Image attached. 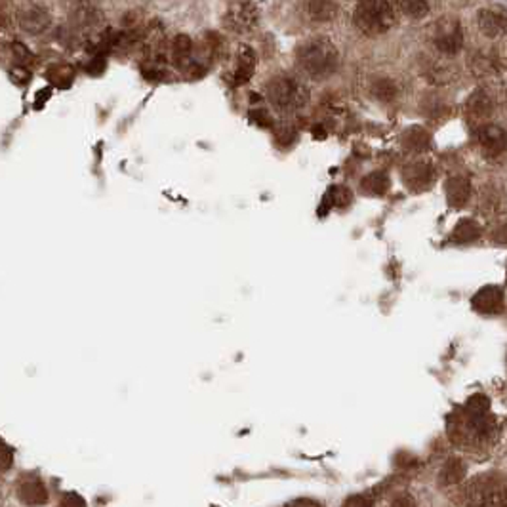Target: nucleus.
Returning a JSON list of instances; mask_svg holds the SVG:
<instances>
[{"instance_id":"39448f33","label":"nucleus","mask_w":507,"mask_h":507,"mask_svg":"<svg viewBox=\"0 0 507 507\" xmlns=\"http://www.w3.org/2000/svg\"><path fill=\"white\" fill-rule=\"evenodd\" d=\"M431 41L441 53L454 56L460 52V48L464 46V33H461L460 21L454 18L439 19L437 24L433 25Z\"/></svg>"},{"instance_id":"b1692460","label":"nucleus","mask_w":507,"mask_h":507,"mask_svg":"<svg viewBox=\"0 0 507 507\" xmlns=\"http://www.w3.org/2000/svg\"><path fill=\"white\" fill-rule=\"evenodd\" d=\"M427 134L426 132H421L420 128H414L410 130L409 134H406V138H404V143L410 147V149H424V147H427Z\"/></svg>"},{"instance_id":"7ed1b4c3","label":"nucleus","mask_w":507,"mask_h":507,"mask_svg":"<svg viewBox=\"0 0 507 507\" xmlns=\"http://www.w3.org/2000/svg\"><path fill=\"white\" fill-rule=\"evenodd\" d=\"M353 21L364 35H385L396 21L395 6L385 0H364L357 4Z\"/></svg>"},{"instance_id":"cd10ccee","label":"nucleus","mask_w":507,"mask_h":507,"mask_svg":"<svg viewBox=\"0 0 507 507\" xmlns=\"http://www.w3.org/2000/svg\"><path fill=\"white\" fill-rule=\"evenodd\" d=\"M344 507H374V503L368 496L357 494V496H351L349 500L344 503Z\"/></svg>"},{"instance_id":"f03ea898","label":"nucleus","mask_w":507,"mask_h":507,"mask_svg":"<svg viewBox=\"0 0 507 507\" xmlns=\"http://www.w3.org/2000/svg\"><path fill=\"white\" fill-rule=\"evenodd\" d=\"M267 98L280 113H296L309 103V88L296 76L279 75L267 82Z\"/></svg>"},{"instance_id":"5701e85b","label":"nucleus","mask_w":507,"mask_h":507,"mask_svg":"<svg viewBox=\"0 0 507 507\" xmlns=\"http://www.w3.org/2000/svg\"><path fill=\"white\" fill-rule=\"evenodd\" d=\"M372 93L381 101H389L396 96L395 82L389 81V78H379L372 84Z\"/></svg>"},{"instance_id":"dca6fc26","label":"nucleus","mask_w":507,"mask_h":507,"mask_svg":"<svg viewBox=\"0 0 507 507\" xmlns=\"http://www.w3.org/2000/svg\"><path fill=\"white\" fill-rule=\"evenodd\" d=\"M172 61H174L178 67H191L195 65V61H191V53H193V42L191 39L187 35H178L172 41Z\"/></svg>"},{"instance_id":"2eb2a0df","label":"nucleus","mask_w":507,"mask_h":507,"mask_svg":"<svg viewBox=\"0 0 507 507\" xmlns=\"http://www.w3.org/2000/svg\"><path fill=\"white\" fill-rule=\"evenodd\" d=\"M404 181L409 183L410 189L414 191H424L431 185L433 181V166L427 163H416L406 168L404 172Z\"/></svg>"},{"instance_id":"a878e982","label":"nucleus","mask_w":507,"mask_h":507,"mask_svg":"<svg viewBox=\"0 0 507 507\" xmlns=\"http://www.w3.org/2000/svg\"><path fill=\"white\" fill-rule=\"evenodd\" d=\"M12 52L19 63H29L31 59H33V53L29 52V48L25 46L24 42H19V41L12 42Z\"/></svg>"},{"instance_id":"393cba45","label":"nucleus","mask_w":507,"mask_h":507,"mask_svg":"<svg viewBox=\"0 0 507 507\" xmlns=\"http://www.w3.org/2000/svg\"><path fill=\"white\" fill-rule=\"evenodd\" d=\"M466 409L469 414H488V399L483 395L471 396Z\"/></svg>"},{"instance_id":"423d86ee","label":"nucleus","mask_w":507,"mask_h":507,"mask_svg":"<svg viewBox=\"0 0 507 507\" xmlns=\"http://www.w3.org/2000/svg\"><path fill=\"white\" fill-rule=\"evenodd\" d=\"M260 21V10L252 2H233L225 12V25L235 33H250Z\"/></svg>"},{"instance_id":"7c9ffc66","label":"nucleus","mask_w":507,"mask_h":507,"mask_svg":"<svg viewBox=\"0 0 507 507\" xmlns=\"http://www.w3.org/2000/svg\"><path fill=\"white\" fill-rule=\"evenodd\" d=\"M250 118L256 124H262V126H269V124H271V118H269V115L263 111V109H252Z\"/></svg>"},{"instance_id":"6ab92c4d","label":"nucleus","mask_w":507,"mask_h":507,"mask_svg":"<svg viewBox=\"0 0 507 507\" xmlns=\"http://www.w3.org/2000/svg\"><path fill=\"white\" fill-rule=\"evenodd\" d=\"M362 191L368 195H385L389 191V178L385 172H372L362 178Z\"/></svg>"},{"instance_id":"f3484780","label":"nucleus","mask_w":507,"mask_h":507,"mask_svg":"<svg viewBox=\"0 0 507 507\" xmlns=\"http://www.w3.org/2000/svg\"><path fill=\"white\" fill-rule=\"evenodd\" d=\"M469 193H471V187H469V181L461 175H456L452 180H449L446 183V198L452 206H464L469 198Z\"/></svg>"},{"instance_id":"f257e3e1","label":"nucleus","mask_w":507,"mask_h":507,"mask_svg":"<svg viewBox=\"0 0 507 507\" xmlns=\"http://www.w3.org/2000/svg\"><path fill=\"white\" fill-rule=\"evenodd\" d=\"M297 61L307 75L327 78L338 69L339 52L327 36H313L297 48Z\"/></svg>"},{"instance_id":"6e6552de","label":"nucleus","mask_w":507,"mask_h":507,"mask_svg":"<svg viewBox=\"0 0 507 507\" xmlns=\"http://www.w3.org/2000/svg\"><path fill=\"white\" fill-rule=\"evenodd\" d=\"M478 27L486 36H500L507 31V10L501 6H488L483 8L478 12Z\"/></svg>"},{"instance_id":"473e14b6","label":"nucleus","mask_w":507,"mask_h":507,"mask_svg":"<svg viewBox=\"0 0 507 507\" xmlns=\"http://www.w3.org/2000/svg\"><path fill=\"white\" fill-rule=\"evenodd\" d=\"M10 464H12V450H10V446L4 444V464H2V471H6Z\"/></svg>"},{"instance_id":"f8f14e48","label":"nucleus","mask_w":507,"mask_h":507,"mask_svg":"<svg viewBox=\"0 0 507 507\" xmlns=\"http://www.w3.org/2000/svg\"><path fill=\"white\" fill-rule=\"evenodd\" d=\"M254 69H256V56L252 52L250 46H242L239 48V53H237V65H235L233 73H231V82L235 86H240L252 78L254 75Z\"/></svg>"},{"instance_id":"aec40b11","label":"nucleus","mask_w":507,"mask_h":507,"mask_svg":"<svg viewBox=\"0 0 507 507\" xmlns=\"http://www.w3.org/2000/svg\"><path fill=\"white\" fill-rule=\"evenodd\" d=\"M494 111V103L486 93H475L469 101V113L473 118H488Z\"/></svg>"},{"instance_id":"c756f323","label":"nucleus","mask_w":507,"mask_h":507,"mask_svg":"<svg viewBox=\"0 0 507 507\" xmlns=\"http://www.w3.org/2000/svg\"><path fill=\"white\" fill-rule=\"evenodd\" d=\"M61 507H86V503H84V500H82L81 496L75 494V492H69V494L63 496Z\"/></svg>"},{"instance_id":"72a5a7b5","label":"nucleus","mask_w":507,"mask_h":507,"mask_svg":"<svg viewBox=\"0 0 507 507\" xmlns=\"http://www.w3.org/2000/svg\"><path fill=\"white\" fill-rule=\"evenodd\" d=\"M290 507H317V506H307V503H296V506H290Z\"/></svg>"},{"instance_id":"9b49d317","label":"nucleus","mask_w":507,"mask_h":507,"mask_svg":"<svg viewBox=\"0 0 507 507\" xmlns=\"http://www.w3.org/2000/svg\"><path fill=\"white\" fill-rule=\"evenodd\" d=\"M471 303L481 313H500L503 309V292L498 286H484L473 296Z\"/></svg>"},{"instance_id":"bb28decb","label":"nucleus","mask_w":507,"mask_h":507,"mask_svg":"<svg viewBox=\"0 0 507 507\" xmlns=\"http://www.w3.org/2000/svg\"><path fill=\"white\" fill-rule=\"evenodd\" d=\"M351 198H353V195L349 193V189H345V187H336V189H334V206L345 208V206L351 203Z\"/></svg>"},{"instance_id":"ddd939ff","label":"nucleus","mask_w":507,"mask_h":507,"mask_svg":"<svg viewBox=\"0 0 507 507\" xmlns=\"http://www.w3.org/2000/svg\"><path fill=\"white\" fill-rule=\"evenodd\" d=\"M303 14L313 21L319 24H327L332 21L338 16V4L336 2H328V0H309V2H303L302 4Z\"/></svg>"},{"instance_id":"1a4fd4ad","label":"nucleus","mask_w":507,"mask_h":507,"mask_svg":"<svg viewBox=\"0 0 507 507\" xmlns=\"http://www.w3.org/2000/svg\"><path fill=\"white\" fill-rule=\"evenodd\" d=\"M71 21H73V29L82 31L88 39V36L96 35V27L101 21V12L92 4H81L71 14Z\"/></svg>"},{"instance_id":"c85d7f7f","label":"nucleus","mask_w":507,"mask_h":507,"mask_svg":"<svg viewBox=\"0 0 507 507\" xmlns=\"http://www.w3.org/2000/svg\"><path fill=\"white\" fill-rule=\"evenodd\" d=\"M10 76H12V81L16 82V84H19V86H24V84H27L29 82V71L24 69V67H16V69L10 71Z\"/></svg>"},{"instance_id":"20e7f679","label":"nucleus","mask_w":507,"mask_h":507,"mask_svg":"<svg viewBox=\"0 0 507 507\" xmlns=\"http://www.w3.org/2000/svg\"><path fill=\"white\" fill-rule=\"evenodd\" d=\"M461 501L467 507H507V483L484 475L467 484Z\"/></svg>"},{"instance_id":"a211bd4d","label":"nucleus","mask_w":507,"mask_h":507,"mask_svg":"<svg viewBox=\"0 0 507 507\" xmlns=\"http://www.w3.org/2000/svg\"><path fill=\"white\" fill-rule=\"evenodd\" d=\"M439 481L443 486H450V484L461 483V478L466 477V464L461 460H449L441 469Z\"/></svg>"},{"instance_id":"2f4dec72","label":"nucleus","mask_w":507,"mask_h":507,"mask_svg":"<svg viewBox=\"0 0 507 507\" xmlns=\"http://www.w3.org/2000/svg\"><path fill=\"white\" fill-rule=\"evenodd\" d=\"M391 507H416V501L412 500L409 494H402L393 501V506Z\"/></svg>"},{"instance_id":"412c9836","label":"nucleus","mask_w":507,"mask_h":507,"mask_svg":"<svg viewBox=\"0 0 507 507\" xmlns=\"http://www.w3.org/2000/svg\"><path fill=\"white\" fill-rule=\"evenodd\" d=\"M478 235H481V227H478L477 223L471 222V220H464L461 223H458L452 239L456 242H471V240L478 239Z\"/></svg>"},{"instance_id":"9d476101","label":"nucleus","mask_w":507,"mask_h":507,"mask_svg":"<svg viewBox=\"0 0 507 507\" xmlns=\"http://www.w3.org/2000/svg\"><path fill=\"white\" fill-rule=\"evenodd\" d=\"M478 143L483 145V149L488 155H500V153L507 151V132L496 124H486L481 126L477 132Z\"/></svg>"},{"instance_id":"4be33fe9","label":"nucleus","mask_w":507,"mask_h":507,"mask_svg":"<svg viewBox=\"0 0 507 507\" xmlns=\"http://www.w3.org/2000/svg\"><path fill=\"white\" fill-rule=\"evenodd\" d=\"M399 8H401L406 16L416 19L424 18V16H427V12H429V4L424 2V0H404V2H399Z\"/></svg>"},{"instance_id":"4468645a","label":"nucleus","mask_w":507,"mask_h":507,"mask_svg":"<svg viewBox=\"0 0 507 507\" xmlns=\"http://www.w3.org/2000/svg\"><path fill=\"white\" fill-rule=\"evenodd\" d=\"M19 500L27 503V506H44L48 501V490L46 486L39 481V478H27L19 484L18 488Z\"/></svg>"},{"instance_id":"0eeeda50","label":"nucleus","mask_w":507,"mask_h":507,"mask_svg":"<svg viewBox=\"0 0 507 507\" xmlns=\"http://www.w3.org/2000/svg\"><path fill=\"white\" fill-rule=\"evenodd\" d=\"M18 24L19 29L25 31L27 35H41L52 24V16L48 12V8L33 4L19 12Z\"/></svg>"}]
</instances>
